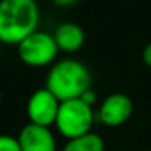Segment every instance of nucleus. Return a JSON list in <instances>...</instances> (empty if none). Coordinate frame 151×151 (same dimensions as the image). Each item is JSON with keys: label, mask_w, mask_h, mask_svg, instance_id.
I'll list each match as a JSON object with an SVG mask.
<instances>
[{"label": "nucleus", "mask_w": 151, "mask_h": 151, "mask_svg": "<svg viewBox=\"0 0 151 151\" xmlns=\"http://www.w3.org/2000/svg\"><path fill=\"white\" fill-rule=\"evenodd\" d=\"M36 0H0V42L18 46L39 26Z\"/></svg>", "instance_id": "obj_1"}, {"label": "nucleus", "mask_w": 151, "mask_h": 151, "mask_svg": "<svg viewBox=\"0 0 151 151\" xmlns=\"http://www.w3.org/2000/svg\"><path fill=\"white\" fill-rule=\"evenodd\" d=\"M91 73L88 67L76 59H62L50 67L46 78V88L59 99H78L91 88Z\"/></svg>", "instance_id": "obj_2"}, {"label": "nucleus", "mask_w": 151, "mask_h": 151, "mask_svg": "<svg viewBox=\"0 0 151 151\" xmlns=\"http://www.w3.org/2000/svg\"><path fill=\"white\" fill-rule=\"evenodd\" d=\"M94 111L93 106L86 104L83 99H68L60 102V109L57 114L55 128L67 140L78 138L91 132L94 125Z\"/></svg>", "instance_id": "obj_3"}, {"label": "nucleus", "mask_w": 151, "mask_h": 151, "mask_svg": "<svg viewBox=\"0 0 151 151\" xmlns=\"http://www.w3.org/2000/svg\"><path fill=\"white\" fill-rule=\"evenodd\" d=\"M17 52L24 65L33 67V68H41V67L54 65L57 54L60 50L54 39V34L37 29L36 33L29 34L26 39L18 44Z\"/></svg>", "instance_id": "obj_4"}, {"label": "nucleus", "mask_w": 151, "mask_h": 151, "mask_svg": "<svg viewBox=\"0 0 151 151\" xmlns=\"http://www.w3.org/2000/svg\"><path fill=\"white\" fill-rule=\"evenodd\" d=\"M59 109L60 101L44 86L41 89H36L29 96L26 104V114L29 119V124L52 127V125H55Z\"/></svg>", "instance_id": "obj_5"}, {"label": "nucleus", "mask_w": 151, "mask_h": 151, "mask_svg": "<svg viewBox=\"0 0 151 151\" xmlns=\"http://www.w3.org/2000/svg\"><path fill=\"white\" fill-rule=\"evenodd\" d=\"M132 114H133V102L124 93H112L106 96L96 112L99 122L111 128L127 124Z\"/></svg>", "instance_id": "obj_6"}, {"label": "nucleus", "mask_w": 151, "mask_h": 151, "mask_svg": "<svg viewBox=\"0 0 151 151\" xmlns=\"http://www.w3.org/2000/svg\"><path fill=\"white\" fill-rule=\"evenodd\" d=\"M21 151H57V141L50 127L26 124L18 133Z\"/></svg>", "instance_id": "obj_7"}, {"label": "nucleus", "mask_w": 151, "mask_h": 151, "mask_svg": "<svg viewBox=\"0 0 151 151\" xmlns=\"http://www.w3.org/2000/svg\"><path fill=\"white\" fill-rule=\"evenodd\" d=\"M54 39L57 42L59 50L67 54H75L85 46V29L80 24L67 21L55 28L54 31Z\"/></svg>", "instance_id": "obj_8"}, {"label": "nucleus", "mask_w": 151, "mask_h": 151, "mask_svg": "<svg viewBox=\"0 0 151 151\" xmlns=\"http://www.w3.org/2000/svg\"><path fill=\"white\" fill-rule=\"evenodd\" d=\"M106 143L101 135L89 132L86 135H81L78 138L67 140L62 151H104Z\"/></svg>", "instance_id": "obj_9"}, {"label": "nucleus", "mask_w": 151, "mask_h": 151, "mask_svg": "<svg viewBox=\"0 0 151 151\" xmlns=\"http://www.w3.org/2000/svg\"><path fill=\"white\" fill-rule=\"evenodd\" d=\"M0 151H21L18 137L0 135Z\"/></svg>", "instance_id": "obj_10"}, {"label": "nucleus", "mask_w": 151, "mask_h": 151, "mask_svg": "<svg viewBox=\"0 0 151 151\" xmlns=\"http://www.w3.org/2000/svg\"><path fill=\"white\" fill-rule=\"evenodd\" d=\"M141 60H143L145 65L151 68V42H148L143 47V50H141Z\"/></svg>", "instance_id": "obj_11"}, {"label": "nucleus", "mask_w": 151, "mask_h": 151, "mask_svg": "<svg viewBox=\"0 0 151 151\" xmlns=\"http://www.w3.org/2000/svg\"><path fill=\"white\" fill-rule=\"evenodd\" d=\"M80 99H83V101H85L86 104L93 106V104L96 102V93H94V89H93V88H89L88 91H85V93H83V94H81V98H80Z\"/></svg>", "instance_id": "obj_12"}, {"label": "nucleus", "mask_w": 151, "mask_h": 151, "mask_svg": "<svg viewBox=\"0 0 151 151\" xmlns=\"http://www.w3.org/2000/svg\"><path fill=\"white\" fill-rule=\"evenodd\" d=\"M78 0H52V4L54 5H57V7H62V8H65V7H72V5H75Z\"/></svg>", "instance_id": "obj_13"}, {"label": "nucleus", "mask_w": 151, "mask_h": 151, "mask_svg": "<svg viewBox=\"0 0 151 151\" xmlns=\"http://www.w3.org/2000/svg\"><path fill=\"white\" fill-rule=\"evenodd\" d=\"M0 104H2V91H0Z\"/></svg>", "instance_id": "obj_14"}]
</instances>
